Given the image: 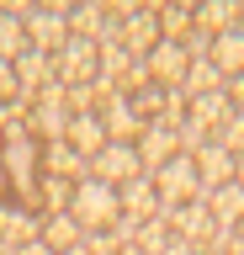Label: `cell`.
Here are the masks:
<instances>
[{
  "label": "cell",
  "mask_w": 244,
  "mask_h": 255,
  "mask_svg": "<svg viewBox=\"0 0 244 255\" xmlns=\"http://www.w3.org/2000/svg\"><path fill=\"white\" fill-rule=\"evenodd\" d=\"M5 255H53L43 239H32V245H21V250H5Z\"/></svg>",
  "instance_id": "83f0119b"
},
{
  "label": "cell",
  "mask_w": 244,
  "mask_h": 255,
  "mask_svg": "<svg viewBox=\"0 0 244 255\" xmlns=\"http://www.w3.org/2000/svg\"><path fill=\"white\" fill-rule=\"evenodd\" d=\"M27 43H32L37 53L59 59L64 43H69V5H59V0H48V5H27Z\"/></svg>",
  "instance_id": "7a4b0ae2"
},
{
  "label": "cell",
  "mask_w": 244,
  "mask_h": 255,
  "mask_svg": "<svg viewBox=\"0 0 244 255\" xmlns=\"http://www.w3.org/2000/svg\"><path fill=\"white\" fill-rule=\"evenodd\" d=\"M202 202H207V213H212V223H218V229H239V218H244V186H234V181H228V186L207 191Z\"/></svg>",
  "instance_id": "e0dca14e"
},
{
  "label": "cell",
  "mask_w": 244,
  "mask_h": 255,
  "mask_svg": "<svg viewBox=\"0 0 244 255\" xmlns=\"http://www.w3.org/2000/svg\"><path fill=\"white\" fill-rule=\"evenodd\" d=\"M207 255H223V250H207Z\"/></svg>",
  "instance_id": "d6a6232c"
},
{
  "label": "cell",
  "mask_w": 244,
  "mask_h": 255,
  "mask_svg": "<svg viewBox=\"0 0 244 255\" xmlns=\"http://www.w3.org/2000/svg\"><path fill=\"white\" fill-rule=\"evenodd\" d=\"M234 117V101H228V91H218V96H196V101H186V123H196L202 133H218V128Z\"/></svg>",
  "instance_id": "4fadbf2b"
},
{
  "label": "cell",
  "mask_w": 244,
  "mask_h": 255,
  "mask_svg": "<svg viewBox=\"0 0 244 255\" xmlns=\"http://www.w3.org/2000/svg\"><path fill=\"white\" fill-rule=\"evenodd\" d=\"M160 37H164V32H160V21H154V5H138V16L122 27V48H128V59H149Z\"/></svg>",
  "instance_id": "8fae6325"
},
{
  "label": "cell",
  "mask_w": 244,
  "mask_h": 255,
  "mask_svg": "<svg viewBox=\"0 0 244 255\" xmlns=\"http://www.w3.org/2000/svg\"><path fill=\"white\" fill-rule=\"evenodd\" d=\"M133 149H138V159H144V170H149V175H154L160 165H170V159L180 154L175 128H164V123H149L144 133H138V143H133Z\"/></svg>",
  "instance_id": "ba28073f"
},
{
  "label": "cell",
  "mask_w": 244,
  "mask_h": 255,
  "mask_svg": "<svg viewBox=\"0 0 244 255\" xmlns=\"http://www.w3.org/2000/svg\"><path fill=\"white\" fill-rule=\"evenodd\" d=\"M154 21H160V32L164 37H186V32L196 27V16H191V5H154Z\"/></svg>",
  "instance_id": "44dd1931"
},
{
  "label": "cell",
  "mask_w": 244,
  "mask_h": 255,
  "mask_svg": "<svg viewBox=\"0 0 244 255\" xmlns=\"http://www.w3.org/2000/svg\"><path fill=\"white\" fill-rule=\"evenodd\" d=\"M218 91H228V80H223V69H218L212 59L191 64L186 80H180V96H186V101H196V96H218Z\"/></svg>",
  "instance_id": "ac0fdd59"
},
{
  "label": "cell",
  "mask_w": 244,
  "mask_h": 255,
  "mask_svg": "<svg viewBox=\"0 0 244 255\" xmlns=\"http://www.w3.org/2000/svg\"><path fill=\"white\" fill-rule=\"evenodd\" d=\"M239 27H244V21H239Z\"/></svg>",
  "instance_id": "836d02e7"
},
{
  "label": "cell",
  "mask_w": 244,
  "mask_h": 255,
  "mask_svg": "<svg viewBox=\"0 0 244 255\" xmlns=\"http://www.w3.org/2000/svg\"><path fill=\"white\" fill-rule=\"evenodd\" d=\"M196 27L212 32V37H223V32H234L244 21V5H234V0H207V5H191Z\"/></svg>",
  "instance_id": "9a60e30c"
},
{
  "label": "cell",
  "mask_w": 244,
  "mask_h": 255,
  "mask_svg": "<svg viewBox=\"0 0 244 255\" xmlns=\"http://www.w3.org/2000/svg\"><path fill=\"white\" fill-rule=\"evenodd\" d=\"M11 202V181H5V170H0V207Z\"/></svg>",
  "instance_id": "f1b7e54d"
},
{
  "label": "cell",
  "mask_w": 244,
  "mask_h": 255,
  "mask_svg": "<svg viewBox=\"0 0 244 255\" xmlns=\"http://www.w3.org/2000/svg\"><path fill=\"white\" fill-rule=\"evenodd\" d=\"M96 117H101V128H106V138L112 143H138V133H144V117L133 112V101L122 91H101V101H96Z\"/></svg>",
  "instance_id": "277c9868"
},
{
  "label": "cell",
  "mask_w": 244,
  "mask_h": 255,
  "mask_svg": "<svg viewBox=\"0 0 244 255\" xmlns=\"http://www.w3.org/2000/svg\"><path fill=\"white\" fill-rule=\"evenodd\" d=\"M117 255H144V250H138V245H122V250H117Z\"/></svg>",
  "instance_id": "4dcf8cb0"
},
{
  "label": "cell",
  "mask_w": 244,
  "mask_h": 255,
  "mask_svg": "<svg viewBox=\"0 0 244 255\" xmlns=\"http://www.w3.org/2000/svg\"><path fill=\"white\" fill-rule=\"evenodd\" d=\"M212 143H218V149H228L234 159L244 154V117H239V112H234V117H228V123L218 128V133H212Z\"/></svg>",
  "instance_id": "603a6c76"
},
{
  "label": "cell",
  "mask_w": 244,
  "mask_h": 255,
  "mask_svg": "<svg viewBox=\"0 0 244 255\" xmlns=\"http://www.w3.org/2000/svg\"><path fill=\"white\" fill-rule=\"evenodd\" d=\"M69 213H75V223H80L85 234H112L117 218H122V197H117V186H106V181H96V175H85L80 186H75Z\"/></svg>",
  "instance_id": "6da1fadb"
},
{
  "label": "cell",
  "mask_w": 244,
  "mask_h": 255,
  "mask_svg": "<svg viewBox=\"0 0 244 255\" xmlns=\"http://www.w3.org/2000/svg\"><path fill=\"white\" fill-rule=\"evenodd\" d=\"M133 245H138L144 255H164V245H170V223L154 213L149 223H138V239H133Z\"/></svg>",
  "instance_id": "7402d4cb"
},
{
  "label": "cell",
  "mask_w": 244,
  "mask_h": 255,
  "mask_svg": "<svg viewBox=\"0 0 244 255\" xmlns=\"http://www.w3.org/2000/svg\"><path fill=\"white\" fill-rule=\"evenodd\" d=\"M180 48H186V59L191 64H202V59H212V32H202V27H191L186 37H180Z\"/></svg>",
  "instance_id": "cb8c5ba5"
},
{
  "label": "cell",
  "mask_w": 244,
  "mask_h": 255,
  "mask_svg": "<svg viewBox=\"0 0 244 255\" xmlns=\"http://www.w3.org/2000/svg\"><path fill=\"white\" fill-rule=\"evenodd\" d=\"M11 101H16V69L0 59V107H11Z\"/></svg>",
  "instance_id": "d4e9b609"
},
{
  "label": "cell",
  "mask_w": 244,
  "mask_h": 255,
  "mask_svg": "<svg viewBox=\"0 0 244 255\" xmlns=\"http://www.w3.org/2000/svg\"><path fill=\"white\" fill-rule=\"evenodd\" d=\"M43 218H37L27 202H5L0 207V250H21V245H32Z\"/></svg>",
  "instance_id": "52a82bcc"
},
{
  "label": "cell",
  "mask_w": 244,
  "mask_h": 255,
  "mask_svg": "<svg viewBox=\"0 0 244 255\" xmlns=\"http://www.w3.org/2000/svg\"><path fill=\"white\" fill-rule=\"evenodd\" d=\"M154 191H160L164 207L202 202V175H196V159H191V154H175L170 165H160V170H154Z\"/></svg>",
  "instance_id": "3957f363"
},
{
  "label": "cell",
  "mask_w": 244,
  "mask_h": 255,
  "mask_svg": "<svg viewBox=\"0 0 244 255\" xmlns=\"http://www.w3.org/2000/svg\"><path fill=\"white\" fill-rule=\"evenodd\" d=\"M27 48H32V43H27V27L11 16V5H0V59H5V64H16Z\"/></svg>",
  "instance_id": "ffe728a7"
},
{
  "label": "cell",
  "mask_w": 244,
  "mask_h": 255,
  "mask_svg": "<svg viewBox=\"0 0 244 255\" xmlns=\"http://www.w3.org/2000/svg\"><path fill=\"white\" fill-rule=\"evenodd\" d=\"M43 175H59V181H75L80 186L85 175H90V159H80L64 138H53V143H43Z\"/></svg>",
  "instance_id": "7c38bea8"
},
{
  "label": "cell",
  "mask_w": 244,
  "mask_h": 255,
  "mask_svg": "<svg viewBox=\"0 0 244 255\" xmlns=\"http://www.w3.org/2000/svg\"><path fill=\"white\" fill-rule=\"evenodd\" d=\"M234 186H244V154L234 159Z\"/></svg>",
  "instance_id": "f546056e"
},
{
  "label": "cell",
  "mask_w": 244,
  "mask_h": 255,
  "mask_svg": "<svg viewBox=\"0 0 244 255\" xmlns=\"http://www.w3.org/2000/svg\"><path fill=\"white\" fill-rule=\"evenodd\" d=\"M144 64H149V80H154L160 91H180V80H186V69H191V59H186V48H180L175 37H160Z\"/></svg>",
  "instance_id": "8992f818"
},
{
  "label": "cell",
  "mask_w": 244,
  "mask_h": 255,
  "mask_svg": "<svg viewBox=\"0 0 244 255\" xmlns=\"http://www.w3.org/2000/svg\"><path fill=\"white\" fill-rule=\"evenodd\" d=\"M90 175L122 191L133 175H149V170H144V159H138V149H133V143H106V149L90 159Z\"/></svg>",
  "instance_id": "5b68a950"
},
{
  "label": "cell",
  "mask_w": 244,
  "mask_h": 255,
  "mask_svg": "<svg viewBox=\"0 0 244 255\" xmlns=\"http://www.w3.org/2000/svg\"><path fill=\"white\" fill-rule=\"evenodd\" d=\"M64 143H69V149H75L80 159H96L112 138H106V128H101V117H96V112H80V117H69Z\"/></svg>",
  "instance_id": "9c48e42d"
},
{
  "label": "cell",
  "mask_w": 244,
  "mask_h": 255,
  "mask_svg": "<svg viewBox=\"0 0 244 255\" xmlns=\"http://www.w3.org/2000/svg\"><path fill=\"white\" fill-rule=\"evenodd\" d=\"M212 64L223 69V80L244 75V27L223 32V37H212Z\"/></svg>",
  "instance_id": "d6986e66"
},
{
  "label": "cell",
  "mask_w": 244,
  "mask_h": 255,
  "mask_svg": "<svg viewBox=\"0 0 244 255\" xmlns=\"http://www.w3.org/2000/svg\"><path fill=\"white\" fill-rule=\"evenodd\" d=\"M164 255H202V250H196V245H186V239H175V234H170V245H164Z\"/></svg>",
  "instance_id": "4316f807"
},
{
  "label": "cell",
  "mask_w": 244,
  "mask_h": 255,
  "mask_svg": "<svg viewBox=\"0 0 244 255\" xmlns=\"http://www.w3.org/2000/svg\"><path fill=\"white\" fill-rule=\"evenodd\" d=\"M228 101H234V112L244 117V75H234V80H228Z\"/></svg>",
  "instance_id": "484cf974"
},
{
  "label": "cell",
  "mask_w": 244,
  "mask_h": 255,
  "mask_svg": "<svg viewBox=\"0 0 244 255\" xmlns=\"http://www.w3.org/2000/svg\"><path fill=\"white\" fill-rule=\"evenodd\" d=\"M37 239H43L53 255H64V250H75V245H85V229L75 223V213H48L43 229H37Z\"/></svg>",
  "instance_id": "5bb4252c"
},
{
  "label": "cell",
  "mask_w": 244,
  "mask_h": 255,
  "mask_svg": "<svg viewBox=\"0 0 244 255\" xmlns=\"http://www.w3.org/2000/svg\"><path fill=\"white\" fill-rule=\"evenodd\" d=\"M117 197H122V218H133V223H149L154 213H160V191H154V175H133V181L117 191Z\"/></svg>",
  "instance_id": "30bf717a"
},
{
  "label": "cell",
  "mask_w": 244,
  "mask_h": 255,
  "mask_svg": "<svg viewBox=\"0 0 244 255\" xmlns=\"http://www.w3.org/2000/svg\"><path fill=\"white\" fill-rule=\"evenodd\" d=\"M196 175H202V197L218 191V186H228V181H234V154L218 149V143H207V149L196 154Z\"/></svg>",
  "instance_id": "2e32d148"
},
{
  "label": "cell",
  "mask_w": 244,
  "mask_h": 255,
  "mask_svg": "<svg viewBox=\"0 0 244 255\" xmlns=\"http://www.w3.org/2000/svg\"><path fill=\"white\" fill-rule=\"evenodd\" d=\"M234 234H239V239H244V218H239V229H234Z\"/></svg>",
  "instance_id": "1f68e13d"
}]
</instances>
